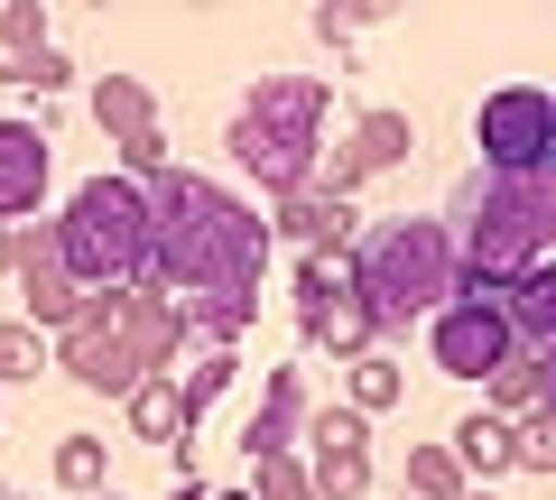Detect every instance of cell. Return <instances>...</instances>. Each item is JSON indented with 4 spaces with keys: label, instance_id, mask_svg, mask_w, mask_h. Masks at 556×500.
I'll return each mask as SVG.
<instances>
[{
    "label": "cell",
    "instance_id": "1",
    "mask_svg": "<svg viewBox=\"0 0 556 500\" xmlns=\"http://www.w3.org/2000/svg\"><path fill=\"white\" fill-rule=\"evenodd\" d=\"M149 195V279L167 316L204 343V352H232L260 324V269H269V214L232 195V185L195 177V167H159L139 185Z\"/></svg>",
    "mask_w": 556,
    "mask_h": 500
},
{
    "label": "cell",
    "instance_id": "2",
    "mask_svg": "<svg viewBox=\"0 0 556 500\" xmlns=\"http://www.w3.org/2000/svg\"><path fill=\"white\" fill-rule=\"evenodd\" d=\"M445 241H455V287L464 297H492L519 269L556 260V177H464L445 204Z\"/></svg>",
    "mask_w": 556,
    "mask_h": 500
},
{
    "label": "cell",
    "instance_id": "3",
    "mask_svg": "<svg viewBox=\"0 0 556 500\" xmlns=\"http://www.w3.org/2000/svg\"><path fill=\"white\" fill-rule=\"evenodd\" d=\"M177 352H186V324L167 316L159 287H102L75 306V324L56 334L47 361H65V381L93 389V399H130L139 381H167Z\"/></svg>",
    "mask_w": 556,
    "mask_h": 500
},
{
    "label": "cell",
    "instance_id": "4",
    "mask_svg": "<svg viewBox=\"0 0 556 500\" xmlns=\"http://www.w3.org/2000/svg\"><path fill=\"white\" fill-rule=\"evenodd\" d=\"M343 287L371 316V334H408L455 297V241H445L437 214H380L343 251Z\"/></svg>",
    "mask_w": 556,
    "mask_h": 500
},
{
    "label": "cell",
    "instance_id": "5",
    "mask_svg": "<svg viewBox=\"0 0 556 500\" xmlns=\"http://www.w3.org/2000/svg\"><path fill=\"white\" fill-rule=\"evenodd\" d=\"M325 112H334V84H325V75H260L251 93L232 102L223 149H232V167H241L269 204H288V195H306V185H316Z\"/></svg>",
    "mask_w": 556,
    "mask_h": 500
},
{
    "label": "cell",
    "instance_id": "6",
    "mask_svg": "<svg viewBox=\"0 0 556 500\" xmlns=\"http://www.w3.org/2000/svg\"><path fill=\"white\" fill-rule=\"evenodd\" d=\"M47 232H56V260H65V279H75L84 297L149 279V195H139L130 177H84L75 204H65Z\"/></svg>",
    "mask_w": 556,
    "mask_h": 500
},
{
    "label": "cell",
    "instance_id": "7",
    "mask_svg": "<svg viewBox=\"0 0 556 500\" xmlns=\"http://www.w3.org/2000/svg\"><path fill=\"white\" fill-rule=\"evenodd\" d=\"M482 177H556V93L547 84H501L482 93Z\"/></svg>",
    "mask_w": 556,
    "mask_h": 500
},
{
    "label": "cell",
    "instance_id": "8",
    "mask_svg": "<svg viewBox=\"0 0 556 500\" xmlns=\"http://www.w3.org/2000/svg\"><path fill=\"white\" fill-rule=\"evenodd\" d=\"M427 352H437L445 381H492L501 361H519V343H510V324H501L492 297H464L455 287V297L427 316Z\"/></svg>",
    "mask_w": 556,
    "mask_h": 500
},
{
    "label": "cell",
    "instance_id": "9",
    "mask_svg": "<svg viewBox=\"0 0 556 500\" xmlns=\"http://www.w3.org/2000/svg\"><path fill=\"white\" fill-rule=\"evenodd\" d=\"M10 279H20V297H28V316H20V324H38V334H65V324H75L84 287L65 279L56 232H47V222H10Z\"/></svg>",
    "mask_w": 556,
    "mask_h": 500
},
{
    "label": "cell",
    "instance_id": "10",
    "mask_svg": "<svg viewBox=\"0 0 556 500\" xmlns=\"http://www.w3.org/2000/svg\"><path fill=\"white\" fill-rule=\"evenodd\" d=\"M306 436H316V454H306V491L316 500H362L371 491V418L306 408Z\"/></svg>",
    "mask_w": 556,
    "mask_h": 500
},
{
    "label": "cell",
    "instance_id": "11",
    "mask_svg": "<svg viewBox=\"0 0 556 500\" xmlns=\"http://www.w3.org/2000/svg\"><path fill=\"white\" fill-rule=\"evenodd\" d=\"M408 149H417L408 112H362V120H353V140H334V158H316V185H306V195L353 204V185H362V177H380V167H399Z\"/></svg>",
    "mask_w": 556,
    "mask_h": 500
},
{
    "label": "cell",
    "instance_id": "12",
    "mask_svg": "<svg viewBox=\"0 0 556 500\" xmlns=\"http://www.w3.org/2000/svg\"><path fill=\"white\" fill-rule=\"evenodd\" d=\"M0 84H20V93H65L75 84V65L47 38V0H0Z\"/></svg>",
    "mask_w": 556,
    "mask_h": 500
},
{
    "label": "cell",
    "instance_id": "13",
    "mask_svg": "<svg viewBox=\"0 0 556 500\" xmlns=\"http://www.w3.org/2000/svg\"><path fill=\"white\" fill-rule=\"evenodd\" d=\"M47 204V130L38 120H0V232L38 222Z\"/></svg>",
    "mask_w": 556,
    "mask_h": 500
},
{
    "label": "cell",
    "instance_id": "14",
    "mask_svg": "<svg viewBox=\"0 0 556 500\" xmlns=\"http://www.w3.org/2000/svg\"><path fill=\"white\" fill-rule=\"evenodd\" d=\"M298 436H306V381L278 361L269 381H260V408L241 418V454L251 463H269V454H298Z\"/></svg>",
    "mask_w": 556,
    "mask_h": 500
},
{
    "label": "cell",
    "instance_id": "15",
    "mask_svg": "<svg viewBox=\"0 0 556 500\" xmlns=\"http://www.w3.org/2000/svg\"><path fill=\"white\" fill-rule=\"evenodd\" d=\"M278 232L298 241L306 260H343L353 232H362V214H353V204H334V195H288V204L269 214V241H278Z\"/></svg>",
    "mask_w": 556,
    "mask_h": 500
},
{
    "label": "cell",
    "instance_id": "16",
    "mask_svg": "<svg viewBox=\"0 0 556 500\" xmlns=\"http://www.w3.org/2000/svg\"><path fill=\"white\" fill-rule=\"evenodd\" d=\"M492 306H501V324H510L519 352H556V260L519 269L510 287H492Z\"/></svg>",
    "mask_w": 556,
    "mask_h": 500
},
{
    "label": "cell",
    "instance_id": "17",
    "mask_svg": "<svg viewBox=\"0 0 556 500\" xmlns=\"http://www.w3.org/2000/svg\"><path fill=\"white\" fill-rule=\"evenodd\" d=\"M445 454L464 463V482H473V491H492V482L510 473V426H501V418H464Z\"/></svg>",
    "mask_w": 556,
    "mask_h": 500
},
{
    "label": "cell",
    "instance_id": "18",
    "mask_svg": "<svg viewBox=\"0 0 556 500\" xmlns=\"http://www.w3.org/2000/svg\"><path fill=\"white\" fill-rule=\"evenodd\" d=\"M298 324H306V343H316V352H334V361H362V352H371V316L353 306V287H343V297H325L316 316H298Z\"/></svg>",
    "mask_w": 556,
    "mask_h": 500
},
{
    "label": "cell",
    "instance_id": "19",
    "mask_svg": "<svg viewBox=\"0 0 556 500\" xmlns=\"http://www.w3.org/2000/svg\"><path fill=\"white\" fill-rule=\"evenodd\" d=\"M482 389H492V408H482V418H501V426H510V418H529V408H547V352L501 361V371H492Z\"/></svg>",
    "mask_w": 556,
    "mask_h": 500
},
{
    "label": "cell",
    "instance_id": "20",
    "mask_svg": "<svg viewBox=\"0 0 556 500\" xmlns=\"http://www.w3.org/2000/svg\"><path fill=\"white\" fill-rule=\"evenodd\" d=\"M93 120L112 130V140H139V130H159V102H149L139 75H102L93 84Z\"/></svg>",
    "mask_w": 556,
    "mask_h": 500
},
{
    "label": "cell",
    "instance_id": "21",
    "mask_svg": "<svg viewBox=\"0 0 556 500\" xmlns=\"http://www.w3.org/2000/svg\"><path fill=\"white\" fill-rule=\"evenodd\" d=\"M121 408H130V436H139V445H177V436H186L177 381H139V389H130V399H121Z\"/></svg>",
    "mask_w": 556,
    "mask_h": 500
},
{
    "label": "cell",
    "instance_id": "22",
    "mask_svg": "<svg viewBox=\"0 0 556 500\" xmlns=\"http://www.w3.org/2000/svg\"><path fill=\"white\" fill-rule=\"evenodd\" d=\"M56 491H75V500L112 491V454H102V436H65L56 445Z\"/></svg>",
    "mask_w": 556,
    "mask_h": 500
},
{
    "label": "cell",
    "instance_id": "23",
    "mask_svg": "<svg viewBox=\"0 0 556 500\" xmlns=\"http://www.w3.org/2000/svg\"><path fill=\"white\" fill-rule=\"evenodd\" d=\"M473 482H464V463L445 454V445H417L408 454V482H399V500H464Z\"/></svg>",
    "mask_w": 556,
    "mask_h": 500
},
{
    "label": "cell",
    "instance_id": "24",
    "mask_svg": "<svg viewBox=\"0 0 556 500\" xmlns=\"http://www.w3.org/2000/svg\"><path fill=\"white\" fill-rule=\"evenodd\" d=\"M510 473H556V408L510 418Z\"/></svg>",
    "mask_w": 556,
    "mask_h": 500
},
{
    "label": "cell",
    "instance_id": "25",
    "mask_svg": "<svg viewBox=\"0 0 556 500\" xmlns=\"http://www.w3.org/2000/svg\"><path fill=\"white\" fill-rule=\"evenodd\" d=\"M399 399H408L399 361H371V352H362V361H353V418H380V408H399Z\"/></svg>",
    "mask_w": 556,
    "mask_h": 500
},
{
    "label": "cell",
    "instance_id": "26",
    "mask_svg": "<svg viewBox=\"0 0 556 500\" xmlns=\"http://www.w3.org/2000/svg\"><path fill=\"white\" fill-rule=\"evenodd\" d=\"M38 371H47V334L10 316V324H0V389H10V381H38Z\"/></svg>",
    "mask_w": 556,
    "mask_h": 500
},
{
    "label": "cell",
    "instance_id": "27",
    "mask_svg": "<svg viewBox=\"0 0 556 500\" xmlns=\"http://www.w3.org/2000/svg\"><path fill=\"white\" fill-rule=\"evenodd\" d=\"M251 500H316V491H306V463H298V454L251 463Z\"/></svg>",
    "mask_w": 556,
    "mask_h": 500
},
{
    "label": "cell",
    "instance_id": "28",
    "mask_svg": "<svg viewBox=\"0 0 556 500\" xmlns=\"http://www.w3.org/2000/svg\"><path fill=\"white\" fill-rule=\"evenodd\" d=\"M223 381H232V352H204V361H195V381L177 389V408H186V436H195V418L214 408V389H223Z\"/></svg>",
    "mask_w": 556,
    "mask_h": 500
},
{
    "label": "cell",
    "instance_id": "29",
    "mask_svg": "<svg viewBox=\"0 0 556 500\" xmlns=\"http://www.w3.org/2000/svg\"><path fill=\"white\" fill-rule=\"evenodd\" d=\"M325 297H343V260H298V316H316Z\"/></svg>",
    "mask_w": 556,
    "mask_h": 500
},
{
    "label": "cell",
    "instance_id": "30",
    "mask_svg": "<svg viewBox=\"0 0 556 500\" xmlns=\"http://www.w3.org/2000/svg\"><path fill=\"white\" fill-rule=\"evenodd\" d=\"M121 167H130V185H149L167 167V130H139V140H121Z\"/></svg>",
    "mask_w": 556,
    "mask_h": 500
},
{
    "label": "cell",
    "instance_id": "31",
    "mask_svg": "<svg viewBox=\"0 0 556 500\" xmlns=\"http://www.w3.org/2000/svg\"><path fill=\"white\" fill-rule=\"evenodd\" d=\"M362 28H371V10H316V38L325 47H353Z\"/></svg>",
    "mask_w": 556,
    "mask_h": 500
},
{
    "label": "cell",
    "instance_id": "32",
    "mask_svg": "<svg viewBox=\"0 0 556 500\" xmlns=\"http://www.w3.org/2000/svg\"><path fill=\"white\" fill-rule=\"evenodd\" d=\"M177 500H251V491H214V482H195V473H186V482H177Z\"/></svg>",
    "mask_w": 556,
    "mask_h": 500
},
{
    "label": "cell",
    "instance_id": "33",
    "mask_svg": "<svg viewBox=\"0 0 556 500\" xmlns=\"http://www.w3.org/2000/svg\"><path fill=\"white\" fill-rule=\"evenodd\" d=\"M0 279H10V232H0Z\"/></svg>",
    "mask_w": 556,
    "mask_h": 500
},
{
    "label": "cell",
    "instance_id": "34",
    "mask_svg": "<svg viewBox=\"0 0 556 500\" xmlns=\"http://www.w3.org/2000/svg\"><path fill=\"white\" fill-rule=\"evenodd\" d=\"M464 500H492V491H464Z\"/></svg>",
    "mask_w": 556,
    "mask_h": 500
},
{
    "label": "cell",
    "instance_id": "35",
    "mask_svg": "<svg viewBox=\"0 0 556 500\" xmlns=\"http://www.w3.org/2000/svg\"><path fill=\"white\" fill-rule=\"evenodd\" d=\"M102 500H121V491H102Z\"/></svg>",
    "mask_w": 556,
    "mask_h": 500
},
{
    "label": "cell",
    "instance_id": "36",
    "mask_svg": "<svg viewBox=\"0 0 556 500\" xmlns=\"http://www.w3.org/2000/svg\"><path fill=\"white\" fill-rule=\"evenodd\" d=\"M0 500H10V491H0Z\"/></svg>",
    "mask_w": 556,
    "mask_h": 500
}]
</instances>
